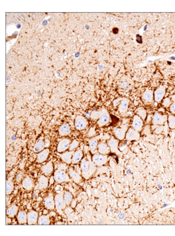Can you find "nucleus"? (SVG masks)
Segmentation results:
<instances>
[{"mask_svg": "<svg viewBox=\"0 0 175 236\" xmlns=\"http://www.w3.org/2000/svg\"><path fill=\"white\" fill-rule=\"evenodd\" d=\"M70 206H71V207H72V208H76V206H77V200H76V198H73L72 201V202H71V204H70Z\"/></svg>", "mask_w": 175, "mask_h": 236, "instance_id": "obj_45", "label": "nucleus"}, {"mask_svg": "<svg viewBox=\"0 0 175 236\" xmlns=\"http://www.w3.org/2000/svg\"><path fill=\"white\" fill-rule=\"evenodd\" d=\"M136 115H138V116L140 117L142 120L145 121L146 120L147 117V111L146 109L143 107H139L136 109Z\"/></svg>", "mask_w": 175, "mask_h": 236, "instance_id": "obj_33", "label": "nucleus"}, {"mask_svg": "<svg viewBox=\"0 0 175 236\" xmlns=\"http://www.w3.org/2000/svg\"><path fill=\"white\" fill-rule=\"evenodd\" d=\"M98 153H100L102 155H106L109 154L111 152V149L109 148L108 145L107 144V142H100L98 144Z\"/></svg>", "mask_w": 175, "mask_h": 236, "instance_id": "obj_25", "label": "nucleus"}, {"mask_svg": "<svg viewBox=\"0 0 175 236\" xmlns=\"http://www.w3.org/2000/svg\"><path fill=\"white\" fill-rule=\"evenodd\" d=\"M55 182V180L54 176H51L49 178V185H53Z\"/></svg>", "mask_w": 175, "mask_h": 236, "instance_id": "obj_49", "label": "nucleus"}, {"mask_svg": "<svg viewBox=\"0 0 175 236\" xmlns=\"http://www.w3.org/2000/svg\"><path fill=\"white\" fill-rule=\"evenodd\" d=\"M144 121L138 115H134L132 121V128L138 132H141L144 127Z\"/></svg>", "mask_w": 175, "mask_h": 236, "instance_id": "obj_16", "label": "nucleus"}, {"mask_svg": "<svg viewBox=\"0 0 175 236\" xmlns=\"http://www.w3.org/2000/svg\"><path fill=\"white\" fill-rule=\"evenodd\" d=\"M32 198H38V193H37V192H34L33 193V194H32Z\"/></svg>", "mask_w": 175, "mask_h": 236, "instance_id": "obj_53", "label": "nucleus"}, {"mask_svg": "<svg viewBox=\"0 0 175 236\" xmlns=\"http://www.w3.org/2000/svg\"><path fill=\"white\" fill-rule=\"evenodd\" d=\"M56 224H57V225H62L63 223H62V222H57V223Z\"/></svg>", "mask_w": 175, "mask_h": 236, "instance_id": "obj_60", "label": "nucleus"}, {"mask_svg": "<svg viewBox=\"0 0 175 236\" xmlns=\"http://www.w3.org/2000/svg\"><path fill=\"white\" fill-rule=\"evenodd\" d=\"M168 125L171 129H175V116L174 115H169L168 116Z\"/></svg>", "mask_w": 175, "mask_h": 236, "instance_id": "obj_35", "label": "nucleus"}, {"mask_svg": "<svg viewBox=\"0 0 175 236\" xmlns=\"http://www.w3.org/2000/svg\"><path fill=\"white\" fill-rule=\"evenodd\" d=\"M73 153H74V151H71V150L63 153L61 155V159H62V161H64L65 163L70 165L72 163V159Z\"/></svg>", "mask_w": 175, "mask_h": 236, "instance_id": "obj_27", "label": "nucleus"}, {"mask_svg": "<svg viewBox=\"0 0 175 236\" xmlns=\"http://www.w3.org/2000/svg\"><path fill=\"white\" fill-rule=\"evenodd\" d=\"M27 216H28V221H27L28 225H35L38 223L39 215L37 211L30 210L29 212L27 213Z\"/></svg>", "mask_w": 175, "mask_h": 236, "instance_id": "obj_17", "label": "nucleus"}, {"mask_svg": "<svg viewBox=\"0 0 175 236\" xmlns=\"http://www.w3.org/2000/svg\"><path fill=\"white\" fill-rule=\"evenodd\" d=\"M151 119V120H152V116H148V117H147V122L148 123V122H150V120Z\"/></svg>", "mask_w": 175, "mask_h": 236, "instance_id": "obj_56", "label": "nucleus"}, {"mask_svg": "<svg viewBox=\"0 0 175 236\" xmlns=\"http://www.w3.org/2000/svg\"><path fill=\"white\" fill-rule=\"evenodd\" d=\"M44 206L48 210H53L55 209V196L53 193H49L44 198Z\"/></svg>", "mask_w": 175, "mask_h": 236, "instance_id": "obj_8", "label": "nucleus"}, {"mask_svg": "<svg viewBox=\"0 0 175 236\" xmlns=\"http://www.w3.org/2000/svg\"><path fill=\"white\" fill-rule=\"evenodd\" d=\"M45 142H44L43 140H39V141L37 142L36 144H35L33 150L35 153H39L45 149Z\"/></svg>", "mask_w": 175, "mask_h": 236, "instance_id": "obj_32", "label": "nucleus"}, {"mask_svg": "<svg viewBox=\"0 0 175 236\" xmlns=\"http://www.w3.org/2000/svg\"><path fill=\"white\" fill-rule=\"evenodd\" d=\"M68 174H69L70 178L72 179L73 182L77 183V184L81 183L83 180V177L82 176V175L79 174L72 167H69V169H68Z\"/></svg>", "mask_w": 175, "mask_h": 236, "instance_id": "obj_11", "label": "nucleus"}, {"mask_svg": "<svg viewBox=\"0 0 175 236\" xmlns=\"http://www.w3.org/2000/svg\"><path fill=\"white\" fill-rule=\"evenodd\" d=\"M162 128H163L162 126H158V127L156 128V130H155V132L156 133V134L160 133L162 131Z\"/></svg>", "mask_w": 175, "mask_h": 236, "instance_id": "obj_48", "label": "nucleus"}, {"mask_svg": "<svg viewBox=\"0 0 175 236\" xmlns=\"http://www.w3.org/2000/svg\"><path fill=\"white\" fill-rule=\"evenodd\" d=\"M166 94V88L164 86H160L155 90L154 92V98L156 103H160L163 100Z\"/></svg>", "mask_w": 175, "mask_h": 236, "instance_id": "obj_15", "label": "nucleus"}, {"mask_svg": "<svg viewBox=\"0 0 175 236\" xmlns=\"http://www.w3.org/2000/svg\"><path fill=\"white\" fill-rule=\"evenodd\" d=\"M171 100H172V101H173V103H175V95H172L171 97Z\"/></svg>", "mask_w": 175, "mask_h": 236, "instance_id": "obj_55", "label": "nucleus"}, {"mask_svg": "<svg viewBox=\"0 0 175 236\" xmlns=\"http://www.w3.org/2000/svg\"><path fill=\"white\" fill-rule=\"evenodd\" d=\"M64 198L65 203H66L67 206L70 205L71 202H72V200L73 198V194L69 191H65L64 193Z\"/></svg>", "mask_w": 175, "mask_h": 236, "instance_id": "obj_34", "label": "nucleus"}, {"mask_svg": "<svg viewBox=\"0 0 175 236\" xmlns=\"http://www.w3.org/2000/svg\"><path fill=\"white\" fill-rule=\"evenodd\" d=\"M49 185V180L48 179L47 176L45 175H41L39 178V181H38L37 185L35 186V189L39 190H45V189L47 188Z\"/></svg>", "mask_w": 175, "mask_h": 236, "instance_id": "obj_13", "label": "nucleus"}, {"mask_svg": "<svg viewBox=\"0 0 175 236\" xmlns=\"http://www.w3.org/2000/svg\"><path fill=\"white\" fill-rule=\"evenodd\" d=\"M71 140L70 138H64L59 142L57 147V151L59 153H63L67 150H69L70 145L71 144Z\"/></svg>", "mask_w": 175, "mask_h": 236, "instance_id": "obj_12", "label": "nucleus"}, {"mask_svg": "<svg viewBox=\"0 0 175 236\" xmlns=\"http://www.w3.org/2000/svg\"><path fill=\"white\" fill-rule=\"evenodd\" d=\"M37 200H38V202H40V201L41 202L42 200H43V198H42L41 197H38L37 198Z\"/></svg>", "mask_w": 175, "mask_h": 236, "instance_id": "obj_58", "label": "nucleus"}, {"mask_svg": "<svg viewBox=\"0 0 175 236\" xmlns=\"http://www.w3.org/2000/svg\"><path fill=\"white\" fill-rule=\"evenodd\" d=\"M129 100L127 98H123L121 103L118 106V111L121 114H125L127 113L129 108Z\"/></svg>", "mask_w": 175, "mask_h": 236, "instance_id": "obj_22", "label": "nucleus"}, {"mask_svg": "<svg viewBox=\"0 0 175 236\" xmlns=\"http://www.w3.org/2000/svg\"><path fill=\"white\" fill-rule=\"evenodd\" d=\"M53 176L55 180V182L57 183H62L64 182H70L71 178L69 174H67L66 171L61 169H56L54 172Z\"/></svg>", "mask_w": 175, "mask_h": 236, "instance_id": "obj_3", "label": "nucleus"}, {"mask_svg": "<svg viewBox=\"0 0 175 236\" xmlns=\"http://www.w3.org/2000/svg\"><path fill=\"white\" fill-rule=\"evenodd\" d=\"M84 158V153L82 149L76 150L74 151L72 156V163L73 165H76L78 163H80L82 159Z\"/></svg>", "mask_w": 175, "mask_h": 236, "instance_id": "obj_23", "label": "nucleus"}, {"mask_svg": "<svg viewBox=\"0 0 175 236\" xmlns=\"http://www.w3.org/2000/svg\"><path fill=\"white\" fill-rule=\"evenodd\" d=\"M127 86V83L126 82H121V84H120V87L123 88V89H125Z\"/></svg>", "mask_w": 175, "mask_h": 236, "instance_id": "obj_50", "label": "nucleus"}, {"mask_svg": "<svg viewBox=\"0 0 175 236\" xmlns=\"http://www.w3.org/2000/svg\"><path fill=\"white\" fill-rule=\"evenodd\" d=\"M49 153H50V150H49L48 148H45V149L42 150L41 152L39 153V154L37 155L36 161L38 163H44V162L46 161V159H48Z\"/></svg>", "mask_w": 175, "mask_h": 236, "instance_id": "obj_19", "label": "nucleus"}, {"mask_svg": "<svg viewBox=\"0 0 175 236\" xmlns=\"http://www.w3.org/2000/svg\"><path fill=\"white\" fill-rule=\"evenodd\" d=\"M90 150V147L88 146V145H84V153H86V154H88V153Z\"/></svg>", "mask_w": 175, "mask_h": 236, "instance_id": "obj_47", "label": "nucleus"}, {"mask_svg": "<svg viewBox=\"0 0 175 236\" xmlns=\"http://www.w3.org/2000/svg\"><path fill=\"white\" fill-rule=\"evenodd\" d=\"M127 125H123L121 128H117L114 129L113 134L114 137L117 139H118L119 141H123L125 138V135H126L127 130Z\"/></svg>", "mask_w": 175, "mask_h": 236, "instance_id": "obj_10", "label": "nucleus"}, {"mask_svg": "<svg viewBox=\"0 0 175 236\" xmlns=\"http://www.w3.org/2000/svg\"><path fill=\"white\" fill-rule=\"evenodd\" d=\"M110 121V116L108 111L106 109L102 108L101 109V115L99 119L98 120L97 124L99 127H103L106 126Z\"/></svg>", "mask_w": 175, "mask_h": 236, "instance_id": "obj_7", "label": "nucleus"}, {"mask_svg": "<svg viewBox=\"0 0 175 236\" xmlns=\"http://www.w3.org/2000/svg\"><path fill=\"white\" fill-rule=\"evenodd\" d=\"M24 179V175L23 174L22 172L18 173V175H16V182L17 183H20L22 182V180Z\"/></svg>", "mask_w": 175, "mask_h": 236, "instance_id": "obj_40", "label": "nucleus"}, {"mask_svg": "<svg viewBox=\"0 0 175 236\" xmlns=\"http://www.w3.org/2000/svg\"><path fill=\"white\" fill-rule=\"evenodd\" d=\"M100 138V136H96L92 139L89 140V147L90 150L92 154H95L96 151H98V139Z\"/></svg>", "mask_w": 175, "mask_h": 236, "instance_id": "obj_24", "label": "nucleus"}, {"mask_svg": "<svg viewBox=\"0 0 175 236\" xmlns=\"http://www.w3.org/2000/svg\"><path fill=\"white\" fill-rule=\"evenodd\" d=\"M101 115V110L100 111H93L91 113V116H90V118L92 120H98L100 117Z\"/></svg>", "mask_w": 175, "mask_h": 236, "instance_id": "obj_37", "label": "nucleus"}, {"mask_svg": "<svg viewBox=\"0 0 175 236\" xmlns=\"http://www.w3.org/2000/svg\"><path fill=\"white\" fill-rule=\"evenodd\" d=\"M79 144H80V142H79L77 140H73V141L71 142V144L70 145L69 150H71V151H74V150L79 147Z\"/></svg>", "mask_w": 175, "mask_h": 236, "instance_id": "obj_36", "label": "nucleus"}, {"mask_svg": "<svg viewBox=\"0 0 175 236\" xmlns=\"http://www.w3.org/2000/svg\"><path fill=\"white\" fill-rule=\"evenodd\" d=\"M168 116L166 114H162L161 113L156 112L152 116V122L156 126H162L165 123L167 122Z\"/></svg>", "mask_w": 175, "mask_h": 236, "instance_id": "obj_5", "label": "nucleus"}, {"mask_svg": "<svg viewBox=\"0 0 175 236\" xmlns=\"http://www.w3.org/2000/svg\"><path fill=\"white\" fill-rule=\"evenodd\" d=\"M49 215H50V216H55L56 215V213L55 212V211H53V210H51V212L49 213Z\"/></svg>", "mask_w": 175, "mask_h": 236, "instance_id": "obj_54", "label": "nucleus"}, {"mask_svg": "<svg viewBox=\"0 0 175 236\" xmlns=\"http://www.w3.org/2000/svg\"><path fill=\"white\" fill-rule=\"evenodd\" d=\"M140 138V134L133 128H128L125 135V139L128 141H138Z\"/></svg>", "mask_w": 175, "mask_h": 236, "instance_id": "obj_14", "label": "nucleus"}, {"mask_svg": "<svg viewBox=\"0 0 175 236\" xmlns=\"http://www.w3.org/2000/svg\"><path fill=\"white\" fill-rule=\"evenodd\" d=\"M88 123V120L85 117L80 116V115L76 116L74 122V125L76 130L79 131L84 130L87 127Z\"/></svg>", "mask_w": 175, "mask_h": 236, "instance_id": "obj_6", "label": "nucleus"}, {"mask_svg": "<svg viewBox=\"0 0 175 236\" xmlns=\"http://www.w3.org/2000/svg\"><path fill=\"white\" fill-rule=\"evenodd\" d=\"M122 98H117L116 99H114L113 102V106L114 107H118L119 105V104L121 103V101H122Z\"/></svg>", "mask_w": 175, "mask_h": 236, "instance_id": "obj_43", "label": "nucleus"}, {"mask_svg": "<svg viewBox=\"0 0 175 236\" xmlns=\"http://www.w3.org/2000/svg\"><path fill=\"white\" fill-rule=\"evenodd\" d=\"M16 219L19 224H26L28 221V216H27V213L24 210H20L16 215Z\"/></svg>", "mask_w": 175, "mask_h": 236, "instance_id": "obj_26", "label": "nucleus"}, {"mask_svg": "<svg viewBox=\"0 0 175 236\" xmlns=\"http://www.w3.org/2000/svg\"><path fill=\"white\" fill-rule=\"evenodd\" d=\"M27 208H28V209H31V205H30V204H28V207H27Z\"/></svg>", "mask_w": 175, "mask_h": 236, "instance_id": "obj_59", "label": "nucleus"}, {"mask_svg": "<svg viewBox=\"0 0 175 236\" xmlns=\"http://www.w3.org/2000/svg\"><path fill=\"white\" fill-rule=\"evenodd\" d=\"M71 133V128L68 123H64L59 128V134L61 136H66Z\"/></svg>", "mask_w": 175, "mask_h": 236, "instance_id": "obj_28", "label": "nucleus"}, {"mask_svg": "<svg viewBox=\"0 0 175 236\" xmlns=\"http://www.w3.org/2000/svg\"><path fill=\"white\" fill-rule=\"evenodd\" d=\"M96 165L93 163L92 157L88 153L86 157H84L80 161V168L82 171V176L84 179L88 180L92 176L96 171Z\"/></svg>", "mask_w": 175, "mask_h": 236, "instance_id": "obj_1", "label": "nucleus"}, {"mask_svg": "<svg viewBox=\"0 0 175 236\" xmlns=\"http://www.w3.org/2000/svg\"><path fill=\"white\" fill-rule=\"evenodd\" d=\"M49 210L47 208H46V209H44L43 211V215H49Z\"/></svg>", "mask_w": 175, "mask_h": 236, "instance_id": "obj_52", "label": "nucleus"}, {"mask_svg": "<svg viewBox=\"0 0 175 236\" xmlns=\"http://www.w3.org/2000/svg\"><path fill=\"white\" fill-rule=\"evenodd\" d=\"M54 171V166L53 163L52 161H49L48 163H46L45 165L42 166L41 167V171L43 175H46V176H50V175L53 174Z\"/></svg>", "mask_w": 175, "mask_h": 236, "instance_id": "obj_18", "label": "nucleus"}, {"mask_svg": "<svg viewBox=\"0 0 175 236\" xmlns=\"http://www.w3.org/2000/svg\"><path fill=\"white\" fill-rule=\"evenodd\" d=\"M13 177H10L6 181V194L10 195L12 193V192L14 190V183L13 182Z\"/></svg>", "mask_w": 175, "mask_h": 236, "instance_id": "obj_31", "label": "nucleus"}, {"mask_svg": "<svg viewBox=\"0 0 175 236\" xmlns=\"http://www.w3.org/2000/svg\"><path fill=\"white\" fill-rule=\"evenodd\" d=\"M96 128L95 127H92L90 129V130L88 131V132L87 134V136L89 137V138H92V137H94L96 136Z\"/></svg>", "mask_w": 175, "mask_h": 236, "instance_id": "obj_39", "label": "nucleus"}, {"mask_svg": "<svg viewBox=\"0 0 175 236\" xmlns=\"http://www.w3.org/2000/svg\"><path fill=\"white\" fill-rule=\"evenodd\" d=\"M64 192L57 193L56 195L55 196V209L57 210V213L61 216L65 215L64 210L67 207L66 203H65L64 198Z\"/></svg>", "mask_w": 175, "mask_h": 236, "instance_id": "obj_2", "label": "nucleus"}, {"mask_svg": "<svg viewBox=\"0 0 175 236\" xmlns=\"http://www.w3.org/2000/svg\"><path fill=\"white\" fill-rule=\"evenodd\" d=\"M142 100L146 103H152L154 101V91L149 89H147L142 95Z\"/></svg>", "mask_w": 175, "mask_h": 236, "instance_id": "obj_21", "label": "nucleus"}, {"mask_svg": "<svg viewBox=\"0 0 175 236\" xmlns=\"http://www.w3.org/2000/svg\"><path fill=\"white\" fill-rule=\"evenodd\" d=\"M170 111L175 116V103H173L171 104V105L170 106Z\"/></svg>", "mask_w": 175, "mask_h": 236, "instance_id": "obj_46", "label": "nucleus"}, {"mask_svg": "<svg viewBox=\"0 0 175 236\" xmlns=\"http://www.w3.org/2000/svg\"><path fill=\"white\" fill-rule=\"evenodd\" d=\"M107 144L110 148L111 151L116 153L117 155H121V152L119 149V140L115 137H111L108 140Z\"/></svg>", "mask_w": 175, "mask_h": 236, "instance_id": "obj_9", "label": "nucleus"}, {"mask_svg": "<svg viewBox=\"0 0 175 236\" xmlns=\"http://www.w3.org/2000/svg\"><path fill=\"white\" fill-rule=\"evenodd\" d=\"M150 132V126L147 125L145 126L143 129V131H142V134H148Z\"/></svg>", "mask_w": 175, "mask_h": 236, "instance_id": "obj_44", "label": "nucleus"}, {"mask_svg": "<svg viewBox=\"0 0 175 236\" xmlns=\"http://www.w3.org/2000/svg\"><path fill=\"white\" fill-rule=\"evenodd\" d=\"M92 160L93 163L97 167H100L107 163L108 156L106 155H102L99 153H97L92 155Z\"/></svg>", "mask_w": 175, "mask_h": 236, "instance_id": "obj_4", "label": "nucleus"}, {"mask_svg": "<svg viewBox=\"0 0 175 236\" xmlns=\"http://www.w3.org/2000/svg\"><path fill=\"white\" fill-rule=\"evenodd\" d=\"M22 185L24 190L27 191H31L34 188V182L32 178L29 176H26L22 182Z\"/></svg>", "mask_w": 175, "mask_h": 236, "instance_id": "obj_20", "label": "nucleus"}, {"mask_svg": "<svg viewBox=\"0 0 175 236\" xmlns=\"http://www.w3.org/2000/svg\"><path fill=\"white\" fill-rule=\"evenodd\" d=\"M172 103H173V101H172L171 98L169 97H166L162 101V105L165 107H169Z\"/></svg>", "mask_w": 175, "mask_h": 236, "instance_id": "obj_38", "label": "nucleus"}, {"mask_svg": "<svg viewBox=\"0 0 175 236\" xmlns=\"http://www.w3.org/2000/svg\"><path fill=\"white\" fill-rule=\"evenodd\" d=\"M158 111H159V113H161V111H162L163 113H164V112L165 111V109H163V108H160V109H158Z\"/></svg>", "mask_w": 175, "mask_h": 236, "instance_id": "obj_57", "label": "nucleus"}, {"mask_svg": "<svg viewBox=\"0 0 175 236\" xmlns=\"http://www.w3.org/2000/svg\"><path fill=\"white\" fill-rule=\"evenodd\" d=\"M67 169H68V167H67V164L66 163H59L57 165V169L65 170V171H66Z\"/></svg>", "mask_w": 175, "mask_h": 236, "instance_id": "obj_41", "label": "nucleus"}, {"mask_svg": "<svg viewBox=\"0 0 175 236\" xmlns=\"http://www.w3.org/2000/svg\"><path fill=\"white\" fill-rule=\"evenodd\" d=\"M11 222H12V219H11V217H10V216H6V224H7H7H10V223H11Z\"/></svg>", "mask_w": 175, "mask_h": 236, "instance_id": "obj_51", "label": "nucleus"}, {"mask_svg": "<svg viewBox=\"0 0 175 236\" xmlns=\"http://www.w3.org/2000/svg\"><path fill=\"white\" fill-rule=\"evenodd\" d=\"M50 215H40L39 219H38V225H48L51 223Z\"/></svg>", "mask_w": 175, "mask_h": 236, "instance_id": "obj_30", "label": "nucleus"}, {"mask_svg": "<svg viewBox=\"0 0 175 236\" xmlns=\"http://www.w3.org/2000/svg\"><path fill=\"white\" fill-rule=\"evenodd\" d=\"M55 192L57 193H61V192H64V188L62 187V186L59 184L58 185H57L56 186H55Z\"/></svg>", "mask_w": 175, "mask_h": 236, "instance_id": "obj_42", "label": "nucleus"}, {"mask_svg": "<svg viewBox=\"0 0 175 236\" xmlns=\"http://www.w3.org/2000/svg\"><path fill=\"white\" fill-rule=\"evenodd\" d=\"M18 213V207L16 204H12L6 210V215L11 218H13L17 215Z\"/></svg>", "mask_w": 175, "mask_h": 236, "instance_id": "obj_29", "label": "nucleus"}]
</instances>
